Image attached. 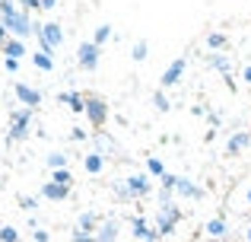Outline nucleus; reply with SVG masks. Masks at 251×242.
Instances as JSON below:
<instances>
[{
  "label": "nucleus",
  "mask_w": 251,
  "mask_h": 242,
  "mask_svg": "<svg viewBox=\"0 0 251 242\" xmlns=\"http://www.w3.org/2000/svg\"><path fill=\"white\" fill-rule=\"evenodd\" d=\"M86 115H89L92 128H96V131H102L105 118H108V106H105V102L99 99V96H86Z\"/></svg>",
  "instance_id": "obj_1"
},
{
  "label": "nucleus",
  "mask_w": 251,
  "mask_h": 242,
  "mask_svg": "<svg viewBox=\"0 0 251 242\" xmlns=\"http://www.w3.org/2000/svg\"><path fill=\"white\" fill-rule=\"evenodd\" d=\"M35 29H38V38H42V54H51V51L61 45V38H64L61 26L51 23V26H35Z\"/></svg>",
  "instance_id": "obj_2"
},
{
  "label": "nucleus",
  "mask_w": 251,
  "mask_h": 242,
  "mask_svg": "<svg viewBox=\"0 0 251 242\" xmlns=\"http://www.w3.org/2000/svg\"><path fill=\"white\" fill-rule=\"evenodd\" d=\"M32 121V108H23V112H13V124H10V143L13 140H23L25 131H29Z\"/></svg>",
  "instance_id": "obj_3"
},
{
  "label": "nucleus",
  "mask_w": 251,
  "mask_h": 242,
  "mask_svg": "<svg viewBox=\"0 0 251 242\" xmlns=\"http://www.w3.org/2000/svg\"><path fill=\"white\" fill-rule=\"evenodd\" d=\"M76 57H80V67L83 70H92L99 64V57H102V51H99V45H92V42H86L76 48Z\"/></svg>",
  "instance_id": "obj_4"
},
{
  "label": "nucleus",
  "mask_w": 251,
  "mask_h": 242,
  "mask_svg": "<svg viewBox=\"0 0 251 242\" xmlns=\"http://www.w3.org/2000/svg\"><path fill=\"white\" fill-rule=\"evenodd\" d=\"M0 23H3L10 32H16L19 38H25V35H29V29H32V23H29V16H25V13H13L10 19H0Z\"/></svg>",
  "instance_id": "obj_5"
},
{
  "label": "nucleus",
  "mask_w": 251,
  "mask_h": 242,
  "mask_svg": "<svg viewBox=\"0 0 251 242\" xmlns=\"http://www.w3.org/2000/svg\"><path fill=\"white\" fill-rule=\"evenodd\" d=\"M178 217H181V214H178L175 204H162V211H159V233H172V226H175Z\"/></svg>",
  "instance_id": "obj_6"
},
{
  "label": "nucleus",
  "mask_w": 251,
  "mask_h": 242,
  "mask_svg": "<svg viewBox=\"0 0 251 242\" xmlns=\"http://www.w3.org/2000/svg\"><path fill=\"white\" fill-rule=\"evenodd\" d=\"M147 191H150L147 179H140V175H134V179H127V188H124V194H127V198H143Z\"/></svg>",
  "instance_id": "obj_7"
},
{
  "label": "nucleus",
  "mask_w": 251,
  "mask_h": 242,
  "mask_svg": "<svg viewBox=\"0 0 251 242\" xmlns=\"http://www.w3.org/2000/svg\"><path fill=\"white\" fill-rule=\"evenodd\" d=\"M181 74H184V57H178L175 64H169V70H166V74H162V86H175Z\"/></svg>",
  "instance_id": "obj_8"
},
{
  "label": "nucleus",
  "mask_w": 251,
  "mask_h": 242,
  "mask_svg": "<svg viewBox=\"0 0 251 242\" xmlns=\"http://www.w3.org/2000/svg\"><path fill=\"white\" fill-rule=\"evenodd\" d=\"M16 96L25 102V106H38V102H42V93L32 89V86H25V83H16Z\"/></svg>",
  "instance_id": "obj_9"
},
{
  "label": "nucleus",
  "mask_w": 251,
  "mask_h": 242,
  "mask_svg": "<svg viewBox=\"0 0 251 242\" xmlns=\"http://www.w3.org/2000/svg\"><path fill=\"white\" fill-rule=\"evenodd\" d=\"M67 191H70V188H67V185H61V182H48V185L42 188V194H45V198H51V201L67 198Z\"/></svg>",
  "instance_id": "obj_10"
},
{
  "label": "nucleus",
  "mask_w": 251,
  "mask_h": 242,
  "mask_svg": "<svg viewBox=\"0 0 251 242\" xmlns=\"http://www.w3.org/2000/svg\"><path fill=\"white\" fill-rule=\"evenodd\" d=\"M115 236H118V220H105L99 230V242H115Z\"/></svg>",
  "instance_id": "obj_11"
},
{
  "label": "nucleus",
  "mask_w": 251,
  "mask_h": 242,
  "mask_svg": "<svg viewBox=\"0 0 251 242\" xmlns=\"http://www.w3.org/2000/svg\"><path fill=\"white\" fill-rule=\"evenodd\" d=\"M61 102L74 106V112H86V96H80V93H61Z\"/></svg>",
  "instance_id": "obj_12"
},
{
  "label": "nucleus",
  "mask_w": 251,
  "mask_h": 242,
  "mask_svg": "<svg viewBox=\"0 0 251 242\" xmlns=\"http://www.w3.org/2000/svg\"><path fill=\"white\" fill-rule=\"evenodd\" d=\"M175 188H178L181 194H188V198H201V194H203L201 188H194V185H191L188 179H178V182H175Z\"/></svg>",
  "instance_id": "obj_13"
},
{
  "label": "nucleus",
  "mask_w": 251,
  "mask_h": 242,
  "mask_svg": "<svg viewBox=\"0 0 251 242\" xmlns=\"http://www.w3.org/2000/svg\"><path fill=\"white\" fill-rule=\"evenodd\" d=\"M251 140V134H235L232 140H229V147H226V153H239L242 147H245V143Z\"/></svg>",
  "instance_id": "obj_14"
},
{
  "label": "nucleus",
  "mask_w": 251,
  "mask_h": 242,
  "mask_svg": "<svg viewBox=\"0 0 251 242\" xmlns=\"http://www.w3.org/2000/svg\"><path fill=\"white\" fill-rule=\"evenodd\" d=\"M134 233H137L140 239H156V230H150L143 220H134Z\"/></svg>",
  "instance_id": "obj_15"
},
{
  "label": "nucleus",
  "mask_w": 251,
  "mask_h": 242,
  "mask_svg": "<svg viewBox=\"0 0 251 242\" xmlns=\"http://www.w3.org/2000/svg\"><path fill=\"white\" fill-rule=\"evenodd\" d=\"M207 233H210V236H223V233H226V223H223L220 217L210 220V223H207Z\"/></svg>",
  "instance_id": "obj_16"
},
{
  "label": "nucleus",
  "mask_w": 251,
  "mask_h": 242,
  "mask_svg": "<svg viewBox=\"0 0 251 242\" xmlns=\"http://www.w3.org/2000/svg\"><path fill=\"white\" fill-rule=\"evenodd\" d=\"M108 35H111V26H99V29H96V38H92V45L108 42Z\"/></svg>",
  "instance_id": "obj_17"
},
{
  "label": "nucleus",
  "mask_w": 251,
  "mask_h": 242,
  "mask_svg": "<svg viewBox=\"0 0 251 242\" xmlns=\"http://www.w3.org/2000/svg\"><path fill=\"white\" fill-rule=\"evenodd\" d=\"M86 169H89V172H99V169H102V156H99V153L86 156Z\"/></svg>",
  "instance_id": "obj_18"
},
{
  "label": "nucleus",
  "mask_w": 251,
  "mask_h": 242,
  "mask_svg": "<svg viewBox=\"0 0 251 242\" xmlns=\"http://www.w3.org/2000/svg\"><path fill=\"white\" fill-rule=\"evenodd\" d=\"M3 51H6L10 57H19V54H23V42H6Z\"/></svg>",
  "instance_id": "obj_19"
},
{
  "label": "nucleus",
  "mask_w": 251,
  "mask_h": 242,
  "mask_svg": "<svg viewBox=\"0 0 251 242\" xmlns=\"http://www.w3.org/2000/svg\"><path fill=\"white\" fill-rule=\"evenodd\" d=\"M92 226H96V214H83V217H80V230L89 233Z\"/></svg>",
  "instance_id": "obj_20"
},
{
  "label": "nucleus",
  "mask_w": 251,
  "mask_h": 242,
  "mask_svg": "<svg viewBox=\"0 0 251 242\" xmlns=\"http://www.w3.org/2000/svg\"><path fill=\"white\" fill-rule=\"evenodd\" d=\"M19 236H16V230H13V226H3V230H0V242H16Z\"/></svg>",
  "instance_id": "obj_21"
},
{
  "label": "nucleus",
  "mask_w": 251,
  "mask_h": 242,
  "mask_svg": "<svg viewBox=\"0 0 251 242\" xmlns=\"http://www.w3.org/2000/svg\"><path fill=\"white\" fill-rule=\"evenodd\" d=\"M48 162H51L54 169H64V162H67V156H64V153H51V156H48Z\"/></svg>",
  "instance_id": "obj_22"
},
{
  "label": "nucleus",
  "mask_w": 251,
  "mask_h": 242,
  "mask_svg": "<svg viewBox=\"0 0 251 242\" xmlns=\"http://www.w3.org/2000/svg\"><path fill=\"white\" fill-rule=\"evenodd\" d=\"M35 67L38 70H51V57L48 54H35Z\"/></svg>",
  "instance_id": "obj_23"
},
{
  "label": "nucleus",
  "mask_w": 251,
  "mask_h": 242,
  "mask_svg": "<svg viewBox=\"0 0 251 242\" xmlns=\"http://www.w3.org/2000/svg\"><path fill=\"white\" fill-rule=\"evenodd\" d=\"M147 57V42H137L134 45V61H143Z\"/></svg>",
  "instance_id": "obj_24"
},
{
  "label": "nucleus",
  "mask_w": 251,
  "mask_h": 242,
  "mask_svg": "<svg viewBox=\"0 0 251 242\" xmlns=\"http://www.w3.org/2000/svg\"><path fill=\"white\" fill-rule=\"evenodd\" d=\"M147 169H150L153 175H166V169H162V162H159V160H150V162H147Z\"/></svg>",
  "instance_id": "obj_25"
},
{
  "label": "nucleus",
  "mask_w": 251,
  "mask_h": 242,
  "mask_svg": "<svg viewBox=\"0 0 251 242\" xmlns=\"http://www.w3.org/2000/svg\"><path fill=\"white\" fill-rule=\"evenodd\" d=\"M207 42L213 45V48H223V45H226V35H220V32H213V35H210Z\"/></svg>",
  "instance_id": "obj_26"
},
{
  "label": "nucleus",
  "mask_w": 251,
  "mask_h": 242,
  "mask_svg": "<svg viewBox=\"0 0 251 242\" xmlns=\"http://www.w3.org/2000/svg\"><path fill=\"white\" fill-rule=\"evenodd\" d=\"M54 182L67 185V182H70V172H67V169H54Z\"/></svg>",
  "instance_id": "obj_27"
},
{
  "label": "nucleus",
  "mask_w": 251,
  "mask_h": 242,
  "mask_svg": "<svg viewBox=\"0 0 251 242\" xmlns=\"http://www.w3.org/2000/svg\"><path fill=\"white\" fill-rule=\"evenodd\" d=\"M153 102L159 106V112H166V108H169V102H166V96H162V93H153Z\"/></svg>",
  "instance_id": "obj_28"
},
{
  "label": "nucleus",
  "mask_w": 251,
  "mask_h": 242,
  "mask_svg": "<svg viewBox=\"0 0 251 242\" xmlns=\"http://www.w3.org/2000/svg\"><path fill=\"white\" fill-rule=\"evenodd\" d=\"M74 242H92V233H83V230H76V233H74Z\"/></svg>",
  "instance_id": "obj_29"
},
{
  "label": "nucleus",
  "mask_w": 251,
  "mask_h": 242,
  "mask_svg": "<svg viewBox=\"0 0 251 242\" xmlns=\"http://www.w3.org/2000/svg\"><path fill=\"white\" fill-rule=\"evenodd\" d=\"M25 10H42V0H23Z\"/></svg>",
  "instance_id": "obj_30"
},
{
  "label": "nucleus",
  "mask_w": 251,
  "mask_h": 242,
  "mask_svg": "<svg viewBox=\"0 0 251 242\" xmlns=\"http://www.w3.org/2000/svg\"><path fill=\"white\" fill-rule=\"evenodd\" d=\"M6 32H10V29H6V26H3V23H0V48H3V45H6V42H10V38H6Z\"/></svg>",
  "instance_id": "obj_31"
},
{
  "label": "nucleus",
  "mask_w": 251,
  "mask_h": 242,
  "mask_svg": "<svg viewBox=\"0 0 251 242\" xmlns=\"http://www.w3.org/2000/svg\"><path fill=\"white\" fill-rule=\"evenodd\" d=\"M19 204H23V207H29V211H32V207H35V198H19Z\"/></svg>",
  "instance_id": "obj_32"
},
{
  "label": "nucleus",
  "mask_w": 251,
  "mask_h": 242,
  "mask_svg": "<svg viewBox=\"0 0 251 242\" xmlns=\"http://www.w3.org/2000/svg\"><path fill=\"white\" fill-rule=\"evenodd\" d=\"M51 6H57V0H42V10H51Z\"/></svg>",
  "instance_id": "obj_33"
},
{
  "label": "nucleus",
  "mask_w": 251,
  "mask_h": 242,
  "mask_svg": "<svg viewBox=\"0 0 251 242\" xmlns=\"http://www.w3.org/2000/svg\"><path fill=\"white\" fill-rule=\"evenodd\" d=\"M245 80H248V83H251V67H245Z\"/></svg>",
  "instance_id": "obj_34"
},
{
  "label": "nucleus",
  "mask_w": 251,
  "mask_h": 242,
  "mask_svg": "<svg viewBox=\"0 0 251 242\" xmlns=\"http://www.w3.org/2000/svg\"><path fill=\"white\" fill-rule=\"evenodd\" d=\"M213 242H229V239H213Z\"/></svg>",
  "instance_id": "obj_35"
},
{
  "label": "nucleus",
  "mask_w": 251,
  "mask_h": 242,
  "mask_svg": "<svg viewBox=\"0 0 251 242\" xmlns=\"http://www.w3.org/2000/svg\"><path fill=\"white\" fill-rule=\"evenodd\" d=\"M248 242H251V230H248Z\"/></svg>",
  "instance_id": "obj_36"
},
{
  "label": "nucleus",
  "mask_w": 251,
  "mask_h": 242,
  "mask_svg": "<svg viewBox=\"0 0 251 242\" xmlns=\"http://www.w3.org/2000/svg\"><path fill=\"white\" fill-rule=\"evenodd\" d=\"M248 198H251V194H248Z\"/></svg>",
  "instance_id": "obj_37"
}]
</instances>
